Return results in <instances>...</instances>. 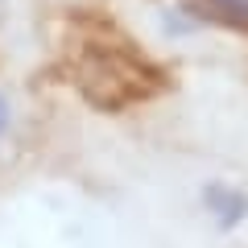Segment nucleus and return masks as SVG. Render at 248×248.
I'll return each instance as SVG.
<instances>
[{"instance_id":"1","label":"nucleus","mask_w":248,"mask_h":248,"mask_svg":"<svg viewBox=\"0 0 248 248\" xmlns=\"http://www.w3.org/2000/svg\"><path fill=\"white\" fill-rule=\"evenodd\" d=\"M203 203L215 211V219H219V228H232V223H240V215H244V195H236V190H228V186H207Z\"/></svg>"},{"instance_id":"2","label":"nucleus","mask_w":248,"mask_h":248,"mask_svg":"<svg viewBox=\"0 0 248 248\" xmlns=\"http://www.w3.org/2000/svg\"><path fill=\"white\" fill-rule=\"evenodd\" d=\"M199 9L215 21H228L236 29H248V0H203Z\"/></svg>"},{"instance_id":"3","label":"nucleus","mask_w":248,"mask_h":248,"mask_svg":"<svg viewBox=\"0 0 248 248\" xmlns=\"http://www.w3.org/2000/svg\"><path fill=\"white\" fill-rule=\"evenodd\" d=\"M9 124H13V108H9V95H0V137L9 133Z\"/></svg>"}]
</instances>
